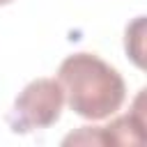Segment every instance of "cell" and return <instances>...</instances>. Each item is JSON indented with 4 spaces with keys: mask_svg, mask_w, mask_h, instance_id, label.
<instances>
[{
    "mask_svg": "<svg viewBox=\"0 0 147 147\" xmlns=\"http://www.w3.org/2000/svg\"><path fill=\"white\" fill-rule=\"evenodd\" d=\"M57 83L69 108L85 119H106L126 99V85L119 71L92 53L64 57L57 69Z\"/></svg>",
    "mask_w": 147,
    "mask_h": 147,
    "instance_id": "6da1fadb",
    "label": "cell"
},
{
    "mask_svg": "<svg viewBox=\"0 0 147 147\" xmlns=\"http://www.w3.org/2000/svg\"><path fill=\"white\" fill-rule=\"evenodd\" d=\"M142 96L145 90H140L136 106L129 115L117 117L115 122H110L108 126H83L76 136L71 133L67 142H96V145H140L142 142V129H145V119H142Z\"/></svg>",
    "mask_w": 147,
    "mask_h": 147,
    "instance_id": "3957f363",
    "label": "cell"
},
{
    "mask_svg": "<svg viewBox=\"0 0 147 147\" xmlns=\"http://www.w3.org/2000/svg\"><path fill=\"white\" fill-rule=\"evenodd\" d=\"M142 30H145V18L138 16L133 21V25L126 28V39H124V46H126V53L131 55V60L142 67Z\"/></svg>",
    "mask_w": 147,
    "mask_h": 147,
    "instance_id": "277c9868",
    "label": "cell"
},
{
    "mask_svg": "<svg viewBox=\"0 0 147 147\" xmlns=\"http://www.w3.org/2000/svg\"><path fill=\"white\" fill-rule=\"evenodd\" d=\"M9 2H14V0H0V5H9Z\"/></svg>",
    "mask_w": 147,
    "mask_h": 147,
    "instance_id": "5b68a950",
    "label": "cell"
},
{
    "mask_svg": "<svg viewBox=\"0 0 147 147\" xmlns=\"http://www.w3.org/2000/svg\"><path fill=\"white\" fill-rule=\"evenodd\" d=\"M64 92L55 78H37L23 87L9 113V126L16 133H30L53 126L62 115Z\"/></svg>",
    "mask_w": 147,
    "mask_h": 147,
    "instance_id": "7a4b0ae2",
    "label": "cell"
}]
</instances>
